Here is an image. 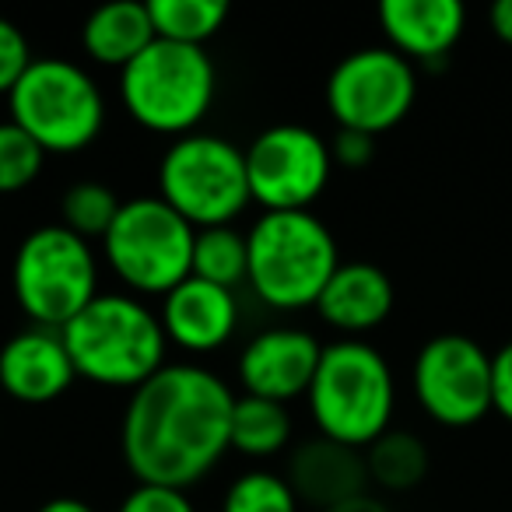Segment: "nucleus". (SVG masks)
Masks as SVG:
<instances>
[{
	"instance_id": "1",
	"label": "nucleus",
	"mask_w": 512,
	"mask_h": 512,
	"mask_svg": "<svg viewBox=\"0 0 512 512\" xmlns=\"http://www.w3.org/2000/svg\"><path fill=\"white\" fill-rule=\"evenodd\" d=\"M235 393L218 372L169 362L130 393L120 418V453L137 484L190 491L228 449Z\"/></svg>"
},
{
	"instance_id": "2",
	"label": "nucleus",
	"mask_w": 512,
	"mask_h": 512,
	"mask_svg": "<svg viewBox=\"0 0 512 512\" xmlns=\"http://www.w3.org/2000/svg\"><path fill=\"white\" fill-rule=\"evenodd\" d=\"M60 334L78 376L106 390L134 393L169 365L162 320L130 292H99V299L81 309Z\"/></svg>"
},
{
	"instance_id": "3",
	"label": "nucleus",
	"mask_w": 512,
	"mask_h": 512,
	"mask_svg": "<svg viewBox=\"0 0 512 512\" xmlns=\"http://www.w3.org/2000/svg\"><path fill=\"white\" fill-rule=\"evenodd\" d=\"M249 281L267 309L299 313L316 306L341 267L330 225L313 211H264L246 232Z\"/></svg>"
},
{
	"instance_id": "4",
	"label": "nucleus",
	"mask_w": 512,
	"mask_h": 512,
	"mask_svg": "<svg viewBox=\"0 0 512 512\" xmlns=\"http://www.w3.org/2000/svg\"><path fill=\"white\" fill-rule=\"evenodd\" d=\"M316 435L351 449H369L390 432L397 411V379L379 348L369 341L323 344L320 369L306 393Z\"/></svg>"
},
{
	"instance_id": "5",
	"label": "nucleus",
	"mask_w": 512,
	"mask_h": 512,
	"mask_svg": "<svg viewBox=\"0 0 512 512\" xmlns=\"http://www.w3.org/2000/svg\"><path fill=\"white\" fill-rule=\"evenodd\" d=\"M120 106L137 127L158 137L197 134L218 99V67L204 46L155 39L120 71Z\"/></svg>"
},
{
	"instance_id": "6",
	"label": "nucleus",
	"mask_w": 512,
	"mask_h": 512,
	"mask_svg": "<svg viewBox=\"0 0 512 512\" xmlns=\"http://www.w3.org/2000/svg\"><path fill=\"white\" fill-rule=\"evenodd\" d=\"M8 113L46 155H78L106 127V95L78 60L36 57L8 95Z\"/></svg>"
},
{
	"instance_id": "7",
	"label": "nucleus",
	"mask_w": 512,
	"mask_h": 512,
	"mask_svg": "<svg viewBox=\"0 0 512 512\" xmlns=\"http://www.w3.org/2000/svg\"><path fill=\"white\" fill-rule=\"evenodd\" d=\"M11 292L32 327L64 330L99 299V256L64 225H39L18 242Z\"/></svg>"
},
{
	"instance_id": "8",
	"label": "nucleus",
	"mask_w": 512,
	"mask_h": 512,
	"mask_svg": "<svg viewBox=\"0 0 512 512\" xmlns=\"http://www.w3.org/2000/svg\"><path fill=\"white\" fill-rule=\"evenodd\" d=\"M197 228L179 218L158 193L123 200L113 228L102 239V256L113 278L130 295H169L193 274Z\"/></svg>"
},
{
	"instance_id": "9",
	"label": "nucleus",
	"mask_w": 512,
	"mask_h": 512,
	"mask_svg": "<svg viewBox=\"0 0 512 512\" xmlns=\"http://www.w3.org/2000/svg\"><path fill=\"white\" fill-rule=\"evenodd\" d=\"M158 197L193 228L232 225L249 204L246 148L221 134H186L158 158Z\"/></svg>"
},
{
	"instance_id": "10",
	"label": "nucleus",
	"mask_w": 512,
	"mask_h": 512,
	"mask_svg": "<svg viewBox=\"0 0 512 512\" xmlns=\"http://www.w3.org/2000/svg\"><path fill=\"white\" fill-rule=\"evenodd\" d=\"M323 95L337 130L379 137L404 123L414 109L418 71L390 46H362L337 60Z\"/></svg>"
},
{
	"instance_id": "11",
	"label": "nucleus",
	"mask_w": 512,
	"mask_h": 512,
	"mask_svg": "<svg viewBox=\"0 0 512 512\" xmlns=\"http://www.w3.org/2000/svg\"><path fill=\"white\" fill-rule=\"evenodd\" d=\"M249 197L264 211H313L334 176L330 141L306 123H274L246 144Z\"/></svg>"
},
{
	"instance_id": "12",
	"label": "nucleus",
	"mask_w": 512,
	"mask_h": 512,
	"mask_svg": "<svg viewBox=\"0 0 512 512\" xmlns=\"http://www.w3.org/2000/svg\"><path fill=\"white\" fill-rule=\"evenodd\" d=\"M414 400L442 428H470L491 411V355L467 334H439L411 365Z\"/></svg>"
},
{
	"instance_id": "13",
	"label": "nucleus",
	"mask_w": 512,
	"mask_h": 512,
	"mask_svg": "<svg viewBox=\"0 0 512 512\" xmlns=\"http://www.w3.org/2000/svg\"><path fill=\"white\" fill-rule=\"evenodd\" d=\"M320 358L323 344L313 330L267 327L242 344L235 372H239L242 393H249V397L292 404L309 393Z\"/></svg>"
},
{
	"instance_id": "14",
	"label": "nucleus",
	"mask_w": 512,
	"mask_h": 512,
	"mask_svg": "<svg viewBox=\"0 0 512 512\" xmlns=\"http://www.w3.org/2000/svg\"><path fill=\"white\" fill-rule=\"evenodd\" d=\"M74 379L78 369L60 330L25 327L0 344V390L15 404H53L71 390Z\"/></svg>"
},
{
	"instance_id": "15",
	"label": "nucleus",
	"mask_w": 512,
	"mask_h": 512,
	"mask_svg": "<svg viewBox=\"0 0 512 512\" xmlns=\"http://www.w3.org/2000/svg\"><path fill=\"white\" fill-rule=\"evenodd\" d=\"M158 320L169 337L186 355H214L221 351L239 330V299L228 288L211 281L186 278L162 299Z\"/></svg>"
},
{
	"instance_id": "16",
	"label": "nucleus",
	"mask_w": 512,
	"mask_h": 512,
	"mask_svg": "<svg viewBox=\"0 0 512 512\" xmlns=\"http://www.w3.org/2000/svg\"><path fill=\"white\" fill-rule=\"evenodd\" d=\"M376 18L386 46L411 64H442L467 29L460 0H383Z\"/></svg>"
},
{
	"instance_id": "17",
	"label": "nucleus",
	"mask_w": 512,
	"mask_h": 512,
	"mask_svg": "<svg viewBox=\"0 0 512 512\" xmlns=\"http://www.w3.org/2000/svg\"><path fill=\"white\" fill-rule=\"evenodd\" d=\"M393 302H397V292H393L390 274L365 260H351L337 267L313 309L330 330L344 334L348 341H362V334L390 320Z\"/></svg>"
},
{
	"instance_id": "18",
	"label": "nucleus",
	"mask_w": 512,
	"mask_h": 512,
	"mask_svg": "<svg viewBox=\"0 0 512 512\" xmlns=\"http://www.w3.org/2000/svg\"><path fill=\"white\" fill-rule=\"evenodd\" d=\"M285 477L299 495V502L316 505L320 512L344 502V498L369 491V470H365L362 449L341 446V442L323 439V435L299 442L292 449Z\"/></svg>"
},
{
	"instance_id": "19",
	"label": "nucleus",
	"mask_w": 512,
	"mask_h": 512,
	"mask_svg": "<svg viewBox=\"0 0 512 512\" xmlns=\"http://www.w3.org/2000/svg\"><path fill=\"white\" fill-rule=\"evenodd\" d=\"M155 39L158 36L148 4H137V0L102 4L81 25V50H85V57L99 67H113V71H123Z\"/></svg>"
},
{
	"instance_id": "20",
	"label": "nucleus",
	"mask_w": 512,
	"mask_h": 512,
	"mask_svg": "<svg viewBox=\"0 0 512 512\" xmlns=\"http://www.w3.org/2000/svg\"><path fill=\"white\" fill-rule=\"evenodd\" d=\"M292 446V411L288 404L264 397H235L232 425H228V449L246 460H271Z\"/></svg>"
},
{
	"instance_id": "21",
	"label": "nucleus",
	"mask_w": 512,
	"mask_h": 512,
	"mask_svg": "<svg viewBox=\"0 0 512 512\" xmlns=\"http://www.w3.org/2000/svg\"><path fill=\"white\" fill-rule=\"evenodd\" d=\"M365 453V470H369V484L379 491H411L428 477V446L414 432H400L390 428L379 435Z\"/></svg>"
},
{
	"instance_id": "22",
	"label": "nucleus",
	"mask_w": 512,
	"mask_h": 512,
	"mask_svg": "<svg viewBox=\"0 0 512 512\" xmlns=\"http://www.w3.org/2000/svg\"><path fill=\"white\" fill-rule=\"evenodd\" d=\"M193 278L211 281L218 288H242L249 281V246L246 232L232 225L200 228L193 242Z\"/></svg>"
},
{
	"instance_id": "23",
	"label": "nucleus",
	"mask_w": 512,
	"mask_h": 512,
	"mask_svg": "<svg viewBox=\"0 0 512 512\" xmlns=\"http://www.w3.org/2000/svg\"><path fill=\"white\" fill-rule=\"evenodd\" d=\"M155 36L183 46H204L228 22V4L221 0H151Z\"/></svg>"
},
{
	"instance_id": "24",
	"label": "nucleus",
	"mask_w": 512,
	"mask_h": 512,
	"mask_svg": "<svg viewBox=\"0 0 512 512\" xmlns=\"http://www.w3.org/2000/svg\"><path fill=\"white\" fill-rule=\"evenodd\" d=\"M123 200L116 197L113 186L99 183V179H78L64 190L60 197V225L71 228L81 239H106L113 228L116 214H120Z\"/></svg>"
},
{
	"instance_id": "25",
	"label": "nucleus",
	"mask_w": 512,
	"mask_h": 512,
	"mask_svg": "<svg viewBox=\"0 0 512 512\" xmlns=\"http://www.w3.org/2000/svg\"><path fill=\"white\" fill-rule=\"evenodd\" d=\"M302 502L278 470H242L221 495V512H299Z\"/></svg>"
},
{
	"instance_id": "26",
	"label": "nucleus",
	"mask_w": 512,
	"mask_h": 512,
	"mask_svg": "<svg viewBox=\"0 0 512 512\" xmlns=\"http://www.w3.org/2000/svg\"><path fill=\"white\" fill-rule=\"evenodd\" d=\"M43 165L46 151L22 127L11 120L0 123V197L29 190L43 176Z\"/></svg>"
},
{
	"instance_id": "27",
	"label": "nucleus",
	"mask_w": 512,
	"mask_h": 512,
	"mask_svg": "<svg viewBox=\"0 0 512 512\" xmlns=\"http://www.w3.org/2000/svg\"><path fill=\"white\" fill-rule=\"evenodd\" d=\"M32 60L36 57H32V43L25 36V29L0 15V95L4 99L15 92V85L32 67Z\"/></svg>"
},
{
	"instance_id": "28",
	"label": "nucleus",
	"mask_w": 512,
	"mask_h": 512,
	"mask_svg": "<svg viewBox=\"0 0 512 512\" xmlns=\"http://www.w3.org/2000/svg\"><path fill=\"white\" fill-rule=\"evenodd\" d=\"M116 512H197L190 491L165 488V484H134L116 505Z\"/></svg>"
},
{
	"instance_id": "29",
	"label": "nucleus",
	"mask_w": 512,
	"mask_h": 512,
	"mask_svg": "<svg viewBox=\"0 0 512 512\" xmlns=\"http://www.w3.org/2000/svg\"><path fill=\"white\" fill-rule=\"evenodd\" d=\"M330 155H334L337 169L358 172L376 158V137L358 134V130H337L334 141H330Z\"/></svg>"
},
{
	"instance_id": "30",
	"label": "nucleus",
	"mask_w": 512,
	"mask_h": 512,
	"mask_svg": "<svg viewBox=\"0 0 512 512\" xmlns=\"http://www.w3.org/2000/svg\"><path fill=\"white\" fill-rule=\"evenodd\" d=\"M491 411L512 425V341L491 355Z\"/></svg>"
},
{
	"instance_id": "31",
	"label": "nucleus",
	"mask_w": 512,
	"mask_h": 512,
	"mask_svg": "<svg viewBox=\"0 0 512 512\" xmlns=\"http://www.w3.org/2000/svg\"><path fill=\"white\" fill-rule=\"evenodd\" d=\"M323 512H390V505L379 495H372V491H362V495L344 498V502L330 505V509H323Z\"/></svg>"
},
{
	"instance_id": "32",
	"label": "nucleus",
	"mask_w": 512,
	"mask_h": 512,
	"mask_svg": "<svg viewBox=\"0 0 512 512\" xmlns=\"http://www.w3.org/2000/svg\"><path fill=\"white\" fill-rule=\"evenodd\" d=\"M488 22H491V32H495L505 46H512V0H498V4H491Z\"/></svg>"
},
{
	"instance_id": "33",
	"label": "nucleus",
	"mask_w": 512,
	"mask_h": 512,
	"mask_svg": "<svg viewBox=\"0 0 512 512\" xmlns=\"http://www.w3.org/2000/svg\"><path fill=\"white\" fill-rule=\"evenodd\" d=\"M36 512H99L92 502H85V498H74V495H57V498H46L43 505H39Z\"/></svg>"
}]
</instances>
